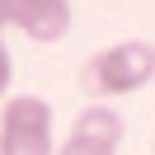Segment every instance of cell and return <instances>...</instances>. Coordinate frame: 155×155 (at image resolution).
Returning a JSON list of instances; mask_svg holds the SVG:
<instances>
[{
    "label": "cell",
    "mask_w": 155,
    "mask_h": 155,
    "mask_svg": "<svg viewBox=\"0 0 155 155\" xmlns=\"http://www.w3.org/2000/svg\"><path fill=\"white\" fill-rule=\"evenodd\" d=\"M155 80V42L146 38H122L113 47L94 52L80 75V85L99 99H122V94H136Z\"/></svg>",
    "instance_id": "cell-1"
},
{
    "label": "cell",
    "mask_w": 155,
    "mask_h": 155,
    "mask_svg": "<svg viewBox=\"0 0 155 155\" xmlns=\"http://www.w3.org/2000/svg\"><path fill=\"white\" fill-rule=\"evenodd\" d=\"M0 155H57L52 108L38 94H14L0 108Z\"/></svg>",
    "instance_id": "cell-2"
},
{
    "label": "cell",
    "mask_w": 155,
    "mask_h": 155,
    "mask_svg": "<svg viewBox=\"0 0 155 155\" xmlns=\"http://www.w3.org/2000/svg\"><path fill=\"white\" fill-rule=\"evenodd\" d=\"M0 28H19L33 42H57L71 33V0H0Z\"/></svg>",
    "instance_id": "cell-3"
},
{
    "label": "cell",
    "mask_w": 155,
    "mask_h": 155,
    "mask_svg": "<svg viewBox=\"0 0 155 155\" xmlns=\"http://www.w3.org/2000/svg\"><path fill=\"white\" fill-rule=\"evenodd\" d=\"M71 136H75V141H89V146H104V150H117V146H122V117L108 104L80 108V117L71 122Z\"/></svg>",
    "instance_id": "cell-4"
},
{
    "label": "cell",
    "mask_w": 155,
    "mask_h": 155,
    "mask_svg": "<svg viewBox=\"0 0 155 155\" xmlns=\"http://www.w3.org/2000/svg\"><path fill=\"white\" fill-rule=\"evenodd\" d=\"M57 155H117V150H104V146H89V141H75V136H66V141L57 146Z\"/></svg>",
    "instance_id": "cell-5"
},
{
    "label": "cell",
    "mask_w": 155,
    "mask_h": 155,
    "mask_svg": "<svg viewBox=\"0 0 155 155\" xmlns=\"http://www.w3.org/2000/svg\"><path fill=\"white\" fill-rule=\"evenodd\" d=\"M10 75H14V61H10V47H5V38H0V99L10 94Z\"/></svg>",
    "instance_id": "cell-6"
}]
</instances>
